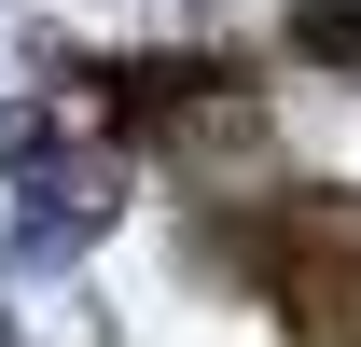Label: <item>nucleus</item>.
I'll return each mask as SVG.
<instances>
[{"label":"nucleus","instance_id":"1","mask_svg":"<svg viewBox=\"0 0 361 347\" xmlns=\"http://www.w3.org/2000/svg\"><path fill=\"white\" fill-rule=\"evenodd\" d=\"M292 56L306 70H361V0H292Z\"/></svg>","mask_w":361,"mask_h":347}]
</instances>
